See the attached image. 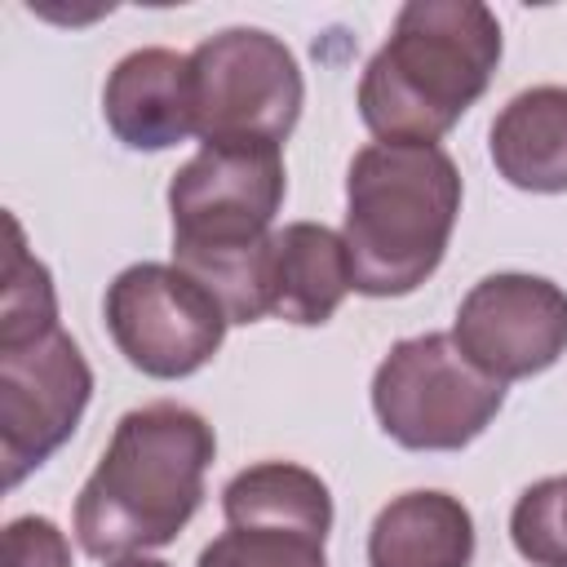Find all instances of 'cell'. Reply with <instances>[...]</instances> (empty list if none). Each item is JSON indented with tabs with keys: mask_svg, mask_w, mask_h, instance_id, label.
Masks as SVG:
<instances>
[{
	"mask_svg": "<svg viewBox=\"0 0 567 567\" xmlns=\"http://www.w3.org/2000/svg\"><path fill=\"white\" fill-rule=\"evenodd\" d=\"M102 115L128 151H168L186 142L195 133L190 53L159 44L124 53L106 75Z\"/></svg>",
	"mask_w": 567,
	"mask_h": 567,
	"instance_id": "cell-10",
	"label": "cell"
},
{
	"mask_svg": "<svg viewBox=\"0 0 567 567\" xmlns=\"http://www.w3.org/2000/svg\"><path fill=\"white\" fill-rule=\"evenodd\" d=\"M106 332L128 368L177 381L199 372L226 341V306L182 266L137 261L120 270L102 301Z\"/></svg>",
	"mask_w": 567,
	"mask_h": 567,
	"instance_id": "cell-7",
	"label": "cell"
},
{
	"mask_svg": "<svg viewBox=\"0 0 567 567\" xmlns=\"http://www.w3.org/2000/svg\"><path fill=\"white\" fill-rule=\"evenodd\" d=\"M492 164L496 173L532 195L567 190V89L536 84L514 93L492 120Z\"/></svg>",
	"mask_w": 567,
	"mask_h": 567,
	"instance_id": "cell-12",
	"label": "cell"
},
{
	"mask_svg": "<svg viewBox=\"0 0 567 567\" xmlns=\"http://www.w3.org/2000/svg\"><path fill=\"white\" fill-rule=\"evenodd\" d=\"M106 567H168L164 558H146V554H124V558H111Z\"/></svg>",
	"mask_w": 567,
	"mask_h": 567,
	"instance_id": "cell-19",
	"label": "cell"
},
{
	"mask_svg": "<svg viewBox=\"0 0 567 567\" xmlns=\"http://www.w3.org/2000/svg\"><path fill=\"white\" fill-rule=\"evenodd\" d=\"M474 518L452 492H403L368 532V567H470Z\"/></svg>",
	"mask_w": 567,
	"mask_h": 567,
	"instance_id": "cell-13",
	"label": "cell"
},
{
	"mask_svg": "<svg viewBox=\"0 0 567 567\" xmlns=\"http://www.w3.org/2000/svg\"><path fill=\"white\" fill-rule=\"evenodd\" d=\"M213 425L173 399L133 408L75 496V540L93 558H124L173 545L204 501Z\"/></svg>",
	"mask_w": 567,
	"mask_h": 567,
	"instance_id": "cell-2",
	"label": "cell"
},
{
	"mask_svg": "<svg viewBox=\"0 0 567 567\" xmlns=\"http://www.w3.org/2000/svg\"><path fill=\"white\" fill-rule=\"evenodd\" d=\"M226 523H288L328 536L332 532V492L328 483L292 461H257L221 487Z\"/></svg>",
	"mask_w": 567,
	"mask_h": 567,
	"instance_id": "cell-14",
	"label": "cell"
},
{
	"mask_svg": "<svg viewBox=\"0 0 567 567\" xmlns=\"http://www.w3.org/2000/svg\"><path fill=\"white\" fill-rule=\"evenodd\" d=\"M350 279L346 239L319 221H288L270 248V315L297 328H319L337 315Z\"/></svg>",
	"mask_w": 567,
	"mask_h": 567,
	"instance_id": "cell-11",
	"label": "cell"
},
{
	"mask_svg": "<svg viewBox=\"0 0 567 567\" xmlns=\"http://www.w3.org/2000/svg\"><path fill=\"white\" fill-rule=\"evenodd\" d=\"M89 399L93 368L62 328L27 341H0V461L9 487L75 434Z\"/></svg>",
	"mask_w": 567,
	"mask_h": 567,
	"instance_id": "cell-8",
	"label": "cell"
},
{
	"mask_svg": "<svg viewBox=\"0 0 567 567\" xmlns=\"http://www.w3.org/2000/svg\"><path fill=\"white\" fill-rule=\"evenodd\" d=\"M284 190V155L270 142H199L168 182L173 266L195 275L230 323L270 315V221Z\"/></svg>",
	"mask_w": 567,
	"mask_h": 567,
	"instance_id": "cell-1",
	"label": "cell"
},
{
	"mask_svg": "<svg viewBox=\"0 0 567 567\" xmlns=\"http://www.w3.org/2000/svg\"><path fill=\"white\" fill-rule=\"evenodd\" d=\"M452 341L501 385L536 377L567 354V292L523 270L487 275L461 297Z\"/></svg>",
	"mask_w": 567,
	"mask_h": 567,
	"instance_id": "cell-9",
	"label": "cell"
},
{
	"mask_svg": "<svg viewBox=\"0 0 567 567\" xmlns=\"http://www.w3.org/2000/svg\"><path fill=\"white\" fill-rule=\"evenodd\" d=\"M509 540L532 567H567V474L523 487L509 509Z\"/></svg>",
	"mask_w": 567,
	"mask_h": 567,
	"instance_id": "cell-17",
	"label": "cell"
},
{
	"mask_svg": "<svg viewBox=\"0 0 567 567\" xmlns=\"http://www.w3.org/2000/svg\"><path fill=\"white\" fill-rule=\"evenodd\" d=\"M190 93L199 142L284 146L306 102L292 49L261 27H226L195 44Z\"/></svg>",
	"mask_w": 567,
	"mask_h": 567,
	"instance_id": "cell-6",
	"label": "cell"
},
{
	"mask_svg": "<svg viewBox=\"0 0 567 567\" xmlns=\"http://www.w3.org/2000/svg\"><path fill=\"white\" fill-rule=\"evenodd\" d=\"M319 532L288 523H226L195 567H328Z\"/></svg>",
	"mask_w": 567,
	"mask_h": 567,
	"instance_id": "cell-15",
	"label": "cell"
},
{
	"mask_svg": "<svg viewBox=\"0 0 567 567\" xmlns=\"http://www.w3.org/2000/svg\"><path fill=\"white\" fill-rule=\"evenodd\" d=\"M461 173L434 142H368L346 173V252L363 297H408L443 261Z\"/></svg>",
	"mask_w": 567,
	"mask_h": 567,
	"instance_id": "cell-4",
	"label": "cell"
},
{
	"mask_svg": "<svg viewBox=\"0 0 567 567\" xmlns=\"http://www.w3.org/2000/svg\"><path fill=\"white\" fill-rule=\"evenodd\" d=\"M505 403V385L483 377L447 332L394 341L372 372V412L408 452H461Z\"/></svg>",
	"mask_w": 567,
	"mask_h": 567,
	"instance_id": "cell-5",
	"label": "cell"
},
{
	"mask_svg": "<svg viewBox=\"0 0 567 567\" xmlns=\"http://www.w3.org/2000/svg\"><path fill=\"white\" fill-rule=\"evenodd\" d=\"M9 567H71V545L53 518L22 514L4 527Z\"/></svg>",
	"mask_w": 567,
	"mask_h": 567,
	"instance_id": "cell-18",
	"label": "cell"
},
{
	"mask_svg": "<svg viewBox=\"0 0 567 567\" xmlns=\"http://www.w3.org/2000/svg\"><path fill=\"white\" fill-rule=\"evenodd\" d=\"M501 22L478 0H408L359 80V115L381 142H434L487 93Z\"/></svg>",
	"mask_w": 567,
	"mask_h": 567,
	"instance_id": "cell-3",
	"label": "cell"
},
{
	"mask_svg": "<svg viewBox=\"0 0 567 567\" xmlns=\"http://www.w3.org/2000/svg\"><path fill=\"white\" fill-rule=\"evenodd\" d=\"M58 328V292L44 261L27 252L18 217H9V257L0 288V341H27Z\"/></svg>",
	"mask_w": 567,
	"mask_h": 567,
	"instance_id": "cell-16",
	"label": "cell"
}]
</instances>
